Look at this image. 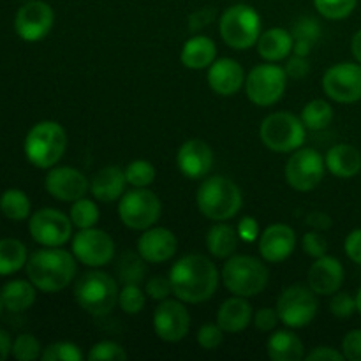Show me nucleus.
<instances>
[{"mask_svg":"<svg viewBox=\"0 0 361 361\" xmlns=\"http://www.w3.org/2000/svg\"><path fill=\"white\" fill-rule=\"evenodd\" d=\"M217 267L201 254H187L176 261L169 271L173 295L183 303H203L219 288Z\"/></svg>","mask_w":361,"mask_h":361,"instance_id":"1","label":"nucleus"},{"mask_svg":"<svg viewBox=\"0 0 361 361\" xmlns=\"http://www.w3.org/2000/svg\"><path fill=\"white\" fill-rule=\"evenodd\" d=\"M27 275L39 291L60 293L76 275V257L59 247H46L27 261Z\"/></svg>","mask_w":361,"mask_h":361,"instance_id":"2","label":"nucleus"},{"mask_svg":"<svg viewBox=\"0 0 361 361\" xmlns=\"http://www.w3.org/2000/svg\"><path fill=\"white\" fill-rule=\"evenodd\" d=\"M196 204L210 221H229L242 208V190L233 180L219 175L210 176L197 189Z\"/></svg>","mask_w":361,"mask_h":361,"instance_id":"3","label":"nucleus"},{"mask_svg":"<svg viewBox=\"0 0 361 361\" xmlns=\"http://www.w3.org/2000/svg\"><path fill=\"white\" fill-rule=\"evenodd\" d=\"M118 291L115 279L95 268L76 282L74 298L85 312L94 317H104L118 305Z\"/></svg>","mask_w":361,"mask_h":361,"instance_id":"4","label":"nucleus"},{"mask_svg":"<svg viewBox=\"0 0 361 361\" xmlns=\"http://www.w3.org/2000/svg\"><path fill=\"white\" fill-rule=\"evenodd\" d=\"M67 148V134L60 123L46 120L28 130L25 137V155L35 168H53Z\"/></svg>","mask_w":361,"mask_h":361,"instance_id":"5","label":"nucleus"},{"mask_svg":"<svg viewBox=\"0 0 361 361\" xmlns=\"http://www.w3.org/2000/svg\"><path fill=\"white\" fill-rule=\"evenodd\" d=\"M268 268L257 257L233 256L228 257L222 268V282L235 296L252 298L263 293L268 286Z\"/></svg>","mask_w":361,"mask_h":361,"instance_id":"6","label":"nucleus"},{"mask_svg":"<svg viewBox=\"0 0 361 361\" xmlns=\"http://www.w3.org/2000/svg\"><path fill=\"white\" fill-rule=\"evenodd\" d=\"M307 127L302 118L288 111H277L268 115L261 122L259 137L268 150L275 154H293L305 143Z\"/></svg>","mask_w":361,"mask_h":361,"instance_id":"7","label":"nucleus"},{"mask_svg":"<svg viewBox=\"0 0 361 361\" xmlns=\"http://www.w3.org/2000/svg\"><path fill=\"white\" fill-rule=\"evenodd\" d=\"M221 37L229 48L249 49L257 44L261 35V18L254 7L235 4L222 13L219 20Z\"/></svg>","mask_w":361,"mask_h":361,"instance_id":"8","label":"nucleus"},{"mask_svg":"<svg viewBox=\"0 0 361 361\" xmlns=\"http://www.w3.org/2000/svg\"><path fill=\"white\" fill-rule=\"evenodd\" d=\"M288 85V74L284 67L275 62H264L252 67L245 76V94L252 104L267 108L277 104L282 99Z\"/></svg>","mask_w":361,"mask_h":361,"instance_id":"9","label":"nucleus"},{"mask_svg":"<svg viewBox=\"0 0 361 361\" xmlns=\"http://www.w3.org/2000/svg\"><path fill=\"white\" fill-rule=\"evenodd\" d=\"M162 214L161 200L147 187H134L123 192L118 203V217L123 226L134 231H145L159 221Z\"/></svg>","mask_w":361,"mask_h":361,"instance_id":"10","label":"nucleus"},{"mask_svg":"<svg viewBox=\"0 0 361 361\" xmlns=\"http://www.w3.org/2000/svg\"><path fill=\"white\" fill-rule=\"evenodd\" d=\"M277 312L281 323L289 328H305L317 314L316 293L305 286H289L277 300Z\"/></svg>","mask_w":361,"mask_h":361,"instance_id":"11","label":"nucleus"},{"mask_svg":"<svg viewBox=\"0 0 361 361\" xmlns=\"http://www.w3.org/2000/svg\"><path fill=\"white\" fill-rule=\"evenodd\" d=\"M324 164L319 152L312 148H298L286 164V180L298 192L314 190L324 178Z\"/></svg>","mask_w":361,"mask_h":361,"instance_id":"12","label":"nucleus"},{"mask_svg":"<svg viewBox=\"0 0 361 361\" xmlns=\"http://www.w3.org/2000/svg\"><path fill=\"white\" fill-rule=\"evenodd\" d=\"M30 235L42 247H62L73 236V221L55 208H41L28 221Z\"/></svg>","mask_w":361,"mask_h":361,"instance_id":"13","label":"nucleus"},{"mask_svg":"<svg viewBox=\"0 0 361 361\" xmlns=\"http://www.w3.org/2000/svg\"><path fill=\"white\" fill-rule=\"evenodd\" d=\"M73 254L85 267L101 268L111 263L115 256V242L102 229H80L73 238Z\"/></svg>","mask_w":361,"mask_h":361,"instance_id":"14","label":"nucleus"},{"mask_svg":"<svg viewBox=\"0 0 361 361\" xmlns=\"http://www.w3.org/2000/svg\"><path fill=\"white\" fill-rule=\"evenodd\" d=\"M323 88L328 97L341 104H351L361 99V63L341 62L324 73Z\"/></svg>","mask_w":361,"mask_h":361,"instance_id":"15","label":"nucleus"},{"mask_svg":"<svg viewBox=\"0 0 361 361\" xmlns=\"http://www.w3.org/2000/svg\"><path fill=\"white\" fill-rule=\"evenodd\" d=\"M154 331L164 342H180L190 328L189 310L182 300H162L154 310Z\"/></svg>","mask_w":361,"mask_h":361,"instance_id":"16","label":"nucleus"},{"mask_svg":"<svg viewBox=\"0 0 361 361\" xmlns=\"http://www.w3.org/2000/svg\"><path fill=\"white\" fill-rule=\"evenodd\" d=\"M53 21H55V13L49 4L41 0H28L16 13L14 28L23 41L37 42L49 34Z\"/></svg>","mask_w":361,"mask_h":361,"instance_id":"17","label":"nucleus"},{"mask_svg":"<svg viewBox=\"0 0 361 361\" xmlns=\"http://www.w3.org/2000/svg\"><path fill=\"white\" fill-rule=\"evenodd\" d=\"M44 185L49 196L59 201H71V203L85 197V194L90 190V182L87 180V176L69 166L53 168L46 176Z\"/></svg>","mask_w":361,"mask_h":361,"instance_id":"18","label":"nucleus"},{"mask_svg":"<svg viewBox=\"0 0 361 361\" xmlns=\"http://www.w3.org/2000/svg\"><path fill=\"white\" fill-rule=\"evenodd\" d=\"M137 252L147 263L161 264L171 259L178 249V240L166 228H148L137 238Z\"/></svg>","mask_w":361,"mask_h":361,"instance_id":"19","label":"nucleus"},{"mask_svg":"<svg viewBox=\"0 0 361 361\" xmlns=\"http://www.w3.org/2000/svg\"><path fill=\"white\" fill-rule=\"evenodd\" d=\"M176 166L180 173L190 180H200L210 173L214 166V152L210 145L201 140H189L178 148Z\"/></svg>","mask_w":361,"mask_h":361,"instance_id":"20","label":"nucleus"},{"mask_svg":"<svg viewBox=\"0 0 361 361\" xmlns=\"http://www.w3.org/2000/svg\"><path fill=\"white\" fill-rule=\"evenodd\" d=\"M309 288L319 296H334L344 284V267L337 257L321 256L309 268Z\"/></svg>","mask_w":361,"mask_h":361,"instance_id":"21","label":"nucleus"},{"mask_svg":"<svg viewBox=\"0 0 361 361\" xmlns=\"http://www.w3.org/2000/svg\"><path fill=\"white\" fill-rule=\"evenodd\" d=\"M296 233L288 224H271L261 233L259 254L268 263H282L293 254Z\"/></svg>","mask_w":361,"mask_h":361,"instance_id":"22","label":"nucleus"},{"mask_svg":"<svg viewBox=\"0 0 361 361\" xmlns=\"http://www.w3.org/2000/svg\"><path fill=\"white\" fill-rule=\"evenodd\" d=\"M208 85L215 94L231 97L245 85L243 67L233 59L215 60L208 69Z\"/></svg>","mask_w":361,"mask_h":361,"instance_id":"23","label":"nucleus"},{"mask_svg":"<svg viewBox=\"0 0 361 361\" xmlns=\"http://www.w3.org/2000/svg\"><path fill=\"white\" fill-rule=\"evenodd\" d=\"M126 171L118 166H106L90 180V192L101 203L120 200L126 190Z\"/></svg>","mask_w":361,"mask_h":361,"instance_id":"24","label":"nucleus"},{"mask_svg":"<svg viewBox=\"0 0 361 361\" xmlns=\"http://www.w3.org/2000/svg\"><path fill=\"white\" fill-rule=\"evenodd\" d=\"M252 321V305L243 296L226 300L217 312V324L224 334H240Z\"/></svg>","mask_w":361,"mask_h":361,"instance_id":"25","label":"nucleus"},{"mask_svg":"<svg viewBox=\"0 0 361 361\" xmlns=\"http://www.w3.org/2000/svg\"><path fill=\"white\" fill-rule=\"evenodd\" d=\"M324 164L337 178H353L361 171V154L353 145H335L328 150Z\"/></svg>","mask_w":361,"mask_h":361,"instance_id":"26","label":"nucleus"},{"mask_svg":"<svg viewBox=\"0 0 361 361\" xmlns=\"http://www.w3.org/2000/svg\"><path fill=\"white\" fill-rule=\"evenodd\" d=\"M217 56V46L207 35H194L183 44L180 60L187 69H207L215 62Z\"/></svg>","mask_w":361,"mask_h":361,"instance_id":"27","label":"nucleus"},{"mask_svg":"<svg viewBox=\"0 0 361 361\" xmlns=\"http://www.w3.org/2000/svg\"><path fill=\"white\" fill-rule=\"evenodd\" d=\"M293 46H295L293 35L286 28H270L257 39V51H259L261 59H264L267 62L277 63L284 60L293 51Z\"/></svg>","mask_w":361,"mask_h":361,"instance_id":"28","label":"nucleus"},{"mask_svg":"<svg viewBox=\"0 0 361 361\" xmlns=\"http://www.w3.org/2000/svg\"><path fill=\"white\" fill-rule=\"evenodd\" d=\"M268 356L274 361H300L305 358L303 342L289 330H279L270 335L267 344Z\"/></svg>","mask_w":361,"mask_h":361,"instance_id":"29","label":"nucleus"},{"mask_svg":"<svg viewBox=\"0 0 361 361\" xmlns=\"http://www.w3.org/2000/svg\"><path fill=\"white\" fill-rule=\"evenodd\" d=\"M238 240V231L233 226L226 224V222H217L215 226H212L207 235V249L214 257L228 259L235 254Z\"/></svg>","mask_w":361,"mask_h":361,"instance_id":"30","label":"nucleus"},{"mask_svg":"<svg viewBox=\"0 0 361 361\" xmlns=\"http://www.w3.org/2000/svg\"><path fill=\"white\" fill-rule=\"evenodd\" d=\"M35 286L27 281H11L0 291L4 307L11 312H25L35 302Z\"/></svg>","mask_w":361,"mask_h":361,"instance_id":"31","label":"nucleus"},{"mask_svg":"<svg viewBox=\"0 0 361 361\" xmlns=\"http://www.w3.org/2000/svg\"><path fill=\"white\" fill-rule=\"evenodd\" d=\"M289 32L293 35V41H295V46H293L295 55L307 56L310 49H312V46L319 41L321 25L314 18L303 16L293 23V28Z\"/></svg>","mask_w":361,"mask_h":361,"instance_id":"32","label":"nucleus"},{"mask_svg":"<svg viewBox=\"0 0 361 361\" xmlns=\"http://www.w3.org/2000/svg\"><path fill=\"white\" fill-rule=\"evenodd\" d=\"M25 264H27V247L20 240H0V275L16 274Z\"/></svg>","mask_w":361,"mask_h":361,"instance_id":"33","label":"nucleus"},{"mask_svg":"<svg viewBox=\"0 0 361 361\" xmlns=\"http://www.w3.org/2000/svg\"><path fill=\"white\" fill-rule=\"evenodd\" d=\"M0 212L9 221H25L30 215V200L20 189H9L0 196Z\"/></svg>","mask_w":361,"mask_h":361,"instance_id":"34","label":"nucleus"},{"mask_svg":"<svg viewBox=\"0 0 361 361\" xmlns=\"http://www.w3.org/2000/svg\"><path fill=\"white\" fill-rule=\"evenodd\" d=\"M300 118L309 130H323L334 120V108L323 99H314L303 108Z\"/></svg>","mask_w":361,"mask_h":361,"instance_id":"35","label":"nucleus"},{"mask_svg":"<svg viewBox=\"0 0 361 361\" xmlns=\"http://www.w3.org/2000/svg\"><path fill=\"white\" fill-rule=\"evenodd\" d=\"M147 261L140 256V252H126L118 261L116 275L122 284H141L147 277Z\"/></svg>","mask_w":361,"mask_h":361,"instance_id":"36","label":"nucleus"},{"mask_svg":"<svg viewBox=\"0 0 361 361\" xmlns=\"http://www.w3.org/2000/svg\"><path fill=\"white\" fill-rule=\"evenodd\" d=\"M99 208L97 204L92 200H87V197H80V200L73 201V207H71V221H73V226H76L78 229H88L95 228L99 221Z\"/></svg>","mask_w":361,"mask_h":361,"instance_id":"37","label":"nucleus"},{"mask_svg":"<svg viewBox=\"0 0 361 361\" xmlns=\"http://www.w3.org/2000/svg\"><path fill=\"white\" fill-rule=\"evenodd\" d=\"M147 293L140 288V284H123L118 291V307L126 314H137L145 309Z\"/></svg>","mask_w":361,"mask_h":361,"instance_id":"38","label":"nucleus"},{"mask_svg":"<svg viewBox=\"0 0 361 361\" xmlns=\"http://www.w3.org/2000/svg\"><path fill=\"white\" fill-rule=\"evenodd\" d=\"M126 178L127 183L133 187H148L154 183L155 180V168L152 162L145 161V159H137L133 161L126 169Z\"/></svg>","mask_w":361,"mask_h":361,"instance_id":"39","label":"nucleus"},{"mask_svg":"<svg viewBox=\"0 0 361 361\" xmlns=\"http://www.w3.org/2000/svg\"><path fill=\"white\" fill-rule=\"evenodd\" d=\"M358 0H314L317 13L326 20H344L355 11Z\"/></svg>","mask_w":361,"mask_h":361,"instance_id":"40","label":"nucleus"},{"mask_svg":"<svg viewBox=\"0 0 361 361\" xmlns=\"http://www.w3.org/2000/svg\"><path fill=\"white\" fill-rule=\"evenodd\" d=\"M42 361H80L83 360V353L73 342H55L48 345L41 355Z\"/></svg>","mask_w":361,"mask_h":361,"instance_id":"41","label":"nucleus"},{"mask_svg":"<svg viewBox=\"0 0 361 361\" xmlns=\"http://www.w3.org/2000/svg\"><path fill=\"white\" fill-rule=\"evenodd\" d=\"M13 356L18 361H34L41 358V342L34 337V335H20L16 341L13 342V349H11Z\"/></svg>","mask_w":361,"mask_h":361,"instance_id":"42","label":"nucleus"},{"mask_svg":"<svg viewBox=\"0 0 361 361\" xmlns=\"http://www.w3.org/2000/svg\"><path fill=\"white\" fill-rule=\"evenodd\" d=\"M87 358L90 361H123L127 360V353L116 342L102 341L99 344L92 345Z\"/></svg>","mask_w":361,"mask_h":361,"instance_id":"43","label":"nucleus"},{"mask_svg":"<svg viewBox=\"0 0 361 361\" xmlns=\"http://www.w3.org/2000/svg\"><path fill=\"white\" fill-rule=\"evenodd\" d=\"M222 341H224V330L219 324L207 323L197 331V344L204 351H215L222 344Z\"/></svg>","mask_w":361,"mask_h":361,"instance_id":"44","label":"nucleus"},{"mask_svg":"<svg viewBox=\"0 0 361 361\" xmlns=\"http://www.w3.org/2000/svg\"><path fill=\"white\" fill-rule=\"evenodd\" d=\"M330 312L331 316L341 321L349 319L356 312V298H353L348 293L337 291L330 302Z\"/></svg>","mask_w":361,"mask_h":361,"instance_id":"45","label":"nucleus"},{"mask_svg":"<svg viewBox=\"0 0 361 361\" xmlns=\"http://www.w3.org/2000/svg\"><path fill=\"white\" fill-rule=\"evenodd\" d=\"M145 293H147L148 298L162 302V300L169 298V295H173L171 281H169V277H164V275H155V277H152L147 282Z\"/></svg>","mask_w":361,"mask_h":361,"instance_id":"46","label":"nucleus"},{"mask_svg":"<svg viewBox=\"0 0 361 361\" xmlns=\"http://www.w3.org/2000/svg\"><path fill=\"white\" fill-rule=\"evenodd\" d=\"M326 249H328L326 240H324L323 235H321L319 231H316V229L307 233V235L303 236V252H305L307 256L317 259V257L326 254Z\"/></svg>","mask_w":361,"mask_h":361,"instance_id":"47","label":"nucleus"},{"mask_svg":"<svg viewBox=\"0 0 361 361\" xmlns=\"http://www.w3.org/2000/svg\"><path fill=\"white\" fill-rule=\"evenodd\" d=\"M342 353L345 360L361 361V330H351L342 341Z\"/></svg>","mask_w":361,"mask_h":361,"instance_id":"48","label":"nucleus"},{"mask_svg":"<svg viewBox=\"0 0 361 361\" xmlns=\"http://www.w3.org/2000/svg\"><path fill=\"white\" fill-rule=\"evenodd\" d=\"M279 321H281V317H279L277 309H270V307L259 309L256 312V316H254V324H256L257 330L263 331V334L274 331L275 326L279 324Z\"/></svg>","mask_w":361,"mask_h":361,"instance_id":"49","label":"nucleus"},{"mask_svg":"<svg viewBox=\"0 0 361 361\" xmlns=\"http://www.w3.org/2000/svg\"><path fill=\"white\" fill-rule=\"evenodd\" d=\"M284 71L286 74H288V78H293V80H303V78L309 74L310 63L309 60H307V56L295 55L288 60Z\"/></svg>","mask_w":361,"mask_h":361,"instance_id":"50","label":"nucleus"},{"mask_svg":"<svg viewBox=\"0 0 361 361\" xmlns=\"http://www.w3.org/2000/svg\"><path fill=\"white\" fill-rule=\"evenodd\" d=\"M345 254L353 263L361 264V229H355L348 235L344 243Z\"/></svg>","mask_w":361,"mask_h":361,"instance_id":"51","label":"nucleus"},{"mask_svg":"<svg viewBox=\"0 0 361 361\" xmlns=\"http://www.w3.org/2000/svg\"><path fill=\"white\" fill-rule=\"evenodd\" d=\"M307 360L309 361H344L345 356L344 353L337 351V349L323 345V348H316L314 351H310L309 355H307Z\"/></svg>","mask_w":361,"mask_h":361,"instance_id":"52","label":"nucleus"},{"mask_svg":"<svg viewBox=\"0 0 361 361\" xmlns=\"http://www.w3.org/2000/svg\"><path fill=\"white\" fill-rule=\"evenodd\" d=\"M238 236L243 242H254L259 235V226H257L256 219L252 217H243L238 224Z\"/></svg>","mask_w":361,"mask_h":361,"instance_id":"53","label":"nucleus"},{"mask_svg":"<svg viewBox=\"0 0 361 361\" xmlns=\"http://www.w3.org/2000/svg\"><path fill=\"white\" fill-rule=\"evenodd\" d=\"M214 9H201L197 11V13H194L192 16H190V30H197V28H203L207 27L208 23H210L212 20H214Z\"/></svg>","mask_w":361,"mask_h":361,"instance_id":"54","label":"nucleus"},{"mask_svg":"<svg viewBox=\"0 0 361 361\" xmlns=\"http://www.w3.org/2000/svg\"><path fill=\"white\" fill-rule=\"evenodd\" d=\"M307 224L316 229V231H324L331 226V219L326 214H321V212H312V214L307 215Z\"/></svg>","mask_w":361,"mask_h":361,"instance_id":"55","label":"nucleus"},{"mask_svg":"<svg viewBox=\"0 0 361 361\" xmlns=\"http://www.w3.org/2000/svg\"><path fill=\"white\" fill-rule=\"evenodd\" d=\"M11 349H13L11 337L6 334V331L0 330V361H4L11 355Z\"/></svg>","mask_w":361,"mask_h":361,"instance_id":"56","label":"nucleus"},{"mask_svg":"<svg viewBox=\"0 0 361 361\" xmlns=\"http://www.w3.org/2000/svg\"><path fill=\"white\" fill-rule=\"evenodd\" d=\"M351 51H353V55H355L356 62L361 63V30L356 32L355 37H353V41H351Z\"/></svg>","mask_w":361,"mask_h":361,"instance_id":"57","label":"nucleus"},{"mask_svg":"<svg viewBox=\"0 0 361 361\" xmlns=\"http://www.w3.org/2000/svg\"><path fill=\"white\" fill-rule=\"evenodd\" d=\"M356 310H358V314L361 316V288L358 289V293H356Z\"/></svg>","mask_w":361,"mask_h":361,"instance_id":"58","label":"nucleus"},{"mask_svg":"<svg viewBox=\"0 0 361 361\" xmlns=\"http://www.w3.org/2000/svg\"><path fill=\"white\" fill-rule=\"evenodd\" d=\"M2 309H4V303H2V298H0V314H2Z\"/></svg>","mask_w":361,"mask_h":361,"instance_id":"59","label":"nucleus"}]
</instances>
